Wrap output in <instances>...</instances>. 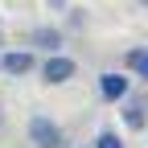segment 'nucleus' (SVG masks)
<instances>
[{
    "label": "nucleus",
    "instance_id": "1",
    "mask_svg": "<svg viewBox=\"0 0 148 148\" xmlns=\"http://www.w3.org/2000/svg\"><path fill=\"white\" fill-rule=\"evenodd\" d=\"M25 136H29V144L33 148H66V132H62V123H53L49 115H29V123H25Z\"/></svg>",
    "mask_w": 148,
    "mask_h": 148
},
{
    "label": "nucleus",
    "instance_id": "2",
    "mask_svg": "<svg viewBox=\"0 0 148 148\" xmlns=\"http://www.w3.org/2000/svg\"><path fill=\"white\" fill-rule=\"evenodd\" d=\"M37 74H41L45 86H66L74 74H78V62L58 49V53H45V62H37Z\"/></svg>",
    "mask_w": 148,
    "mask_h": 148
},
{
    "label": "nucleus",
    "instance_id": "3",
    "mask_svg": "<svg viewBox=\"0 0 148 148\" xmlns=\"http://www.w3.org/2000/svg\"><path fill=\"white\" fill-rule=\"evenodd\" d=\"M119 119H123L127 132H144L148 127V99H144V90H127L119 99Z\"/></svg>",
    "mask_w": 148,
    "mask_h": 148
},
{
    "label": "nucleus",
    "instance_id": "4",
    "mask_svg": "<svg viewBox=\"0 0 148 148\" xmlns=\"http://www.w3.org/2000/svg\"><path fill=\"white\" fill-rule=\"evenodd\" d=\"M95 82H99V99H103V103H119L127 90H132V82H136V78H132L127 70H103Z\"/></svg>",
    "mask_w": 148,
    "mask_h": 148
},
{
    "label": "nucleus",
    "instance_id": "5",
    "mask_svg": "<svg viewBox=\"0 0 148 148\" xmlns=\"http://www.w3.org/2000/svg\"><path fill=\"white\" fill-rule=\"evenodd\" d=\"M0 70L12 74V78H25V74L37 70V53L33 49H4L0 53Z\"/></svg>",
    "mask_w": 148,
    "mask_h": 148
},
{
    "label": "nucleus",
    "instance_id": "6",
    "mask_svg": "<svg viewBox=\"0 0 148 148\" xmlns=\"http://www.w3.org/2000/svg\"><path fill=\"white\" fill-rule=\"evenodd\" d=\"M29 45L41 49V53H58V49L66 45V29H58V25H37V29L29 33Z\"/></svg>",
    "mask_w": 148,
    "mask_h": 148
},
{
    "label": "nucleus",
    "instance_id": "7",
    "mask_svg": "<svg viewBox=\"0 0 148 148\" xmlns=\"http://www.w3.org/2000/svg\"><path fill=\"white\" fill-rule=\"evenodd\" d=\"M123 70L132 74L136 82H144V78H148V49H144V45H132V49L123 53Z\"/></svg>",
    "mask_w": 148,
    "mask_h": 148
},
{
    "label": "nucleus",
    "instance_id": "8",
    "mask_svg": "<svg viewBox=\"0 0 148 148\" xmlns=\"http://www.w3.org/2000/svg\"><path fill=\"white\" fill-rule=\"evenodd\" d=\"M90 148H127V140L115 132V127H103V132L95 136V144H90Z\"/></svg>",
    "mask_w": 148,
    "mask_h": 148
},
{
    "label": "nucleus",
    "instance_id": "9",
    "mask_svg": "<svg viewBox=\"0 0 148 148\" xmlns=\"http://www.w3.org/2000/svg\"><path fill=\"white\" fill-rule=\"evenodd\" d=\"M62 12H66V29H70V33H78V29H86V8H70V4H66Z\"/></svg>",
    "mask_w": 148,
    "mask_h": 148
},
{
    "label": "nucleus",
    "instance_id": "10",
    "mask_svg": "<svg viewBox=\"0 0 148 148\" xmlns=\"http://www.w3.org/2000/svg\"><path fill=\"white\" fill-rule=\"evenodd\" d=\"M45 4H49V12H62V8L70 4V0H45Z\"/></svg>",
    "mask_w": 148,
    "mask_h": 148
},
{
    "label": "nucleus",
    "instance_id": "11",
    "mask_svg": "<svg viewBox=\"0 0 148 148\" xmlns=\"http://www.w3.org/2000/svg\"><path fill=\"white\" fill-rule=\"evenodd\" d=\"M0 127H4V107H0Z\"/></svg>",
    "mask_w": 148,
    "mask_h": 148
},
{
    "label": "nucleus",
    "instance_id": "12",
    "mask_svg": "<svg viewBox=\"0 0 148 148\" xmlns=\"http://www.w3.org/2000/svg\"><path fill=\"white\" fill-rule=\"evenodd\" d=\"M78 148H90V144H78Z\"/></svg>",
    "mask_w": 148,
    "mask_h": 148
},
{
    "label": "nucleus",
    "instance_id": "13",
    "mask_svg": "<svg viewBox=\"0 0 148 148\" xmlns=\"http://www.w3.org/2000/svg\"><path fill=\"white\" fill-rule=\"evenodd\" d=\"M0 41H4V37H0Z\"/></svg>",
    "mask_w": 148,
    "mask_h": 148
}]
</instances>
